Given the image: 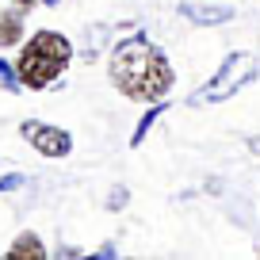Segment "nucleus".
Here are the masks:
<instances>
[{"instance_id":"obj_1","label":"nucleus","mask_w":260,"mask_h":260,"mask_svg":"<svg viewBox=\"0 0 260 260\" xmlns=\"http://www.w3.org/2000/svg\"><path fill=\"white\" fill-rule=\"evenodd\" d=\"M107 77L119 88V96L134 100V104H161L169 100L172 84H176V69H172L169 54L149 35L134 31L111 50L107 57Z\"/></svg>"},{"instance_id":"obj_2","label":"nucleus","mask_w":260,"mask_h":260,"mask_svg":"<svg viewBox=\"0 0 260 260\" xmlns=\"http://www.w3.org/2000/svg\"><path fill=\"white\" fill-rule=\"evenodd\" d=\"M69 61H73V42L65 39L61 31H35L23 42V50H19L16 69H19L23 88L42 92L69 69Z\"/></svg>"},{"instance_id":"obj_3","label":"nucleus","mask_w":260,"mask_h":260,"mask_svg":"<svg viewBox=\"0 0 260 260\" xmlns=\"http://www.w3.org/2000/svg\"><path fill=\"white\" fill-rule=\"evenodd\" d=\"M256 77H260L256 54H249V50H234V54H230L226 61L218 65V73H214L199 92H191V100H187V104H191V107L218 104V100H226V96H234V92H241L245 84L256 81Z\"/></svg>"},{"instance_id":"obj_4","label":"nucleus","mask_w":260,"mask_h":260,"mask_svg":"<svg viewBox=\"0 0 260 260\" xmlns=\"http://www.w3.org/2000/svg\"><path fill=\"white\" fill-rule=\"evenodd\" d=\"M19 134H23L27 146L39 149V153L50 157V161L73 153V138H69V130L50 126V122H42V119H23V122H19Z\"/></svg>"},{"instance_id":"obj_5","label":"nucleus","mask_w":260,"mask_h":260,"mask_svg":"<svg viewBox=\"0 0 260 260\" xmlns=\"http://www.w3.org/2000/svg\"><path fill=\"white\" fill-rule=\"evenodd\" d=\"M180 16L187 19V23H195V27H218V23H226V19H234V8L230 4H199V0H184L180 4Z\"/></svg>"},{"instance_id":"obj_6","label":"nucleus","mask_w":260,"mask_h":260,"mask_svg":"<svg viewBox=\"0 0 260 260\" xmlns=\"http://www.w3.org/2000/svg\"><path fill=\"white\" fill-rule=\"evenodd\" d=\"M4 256H8V260H42V256H46V245H42L39 234H31V230H27V234H19L16 241L8 245V252H4Z\"/></svg>"},{"instance_id":"obj_7","label":"nucleus","mask_w":260,"mask_h":260,"mask_svg":"<svg viewBox=\"0 0 260 260\" xmlns=\"http://www.w3.org/2000/svg\"><path fill=\"white\" fill-rule=\"evenodd\" d=\"M23 16L27 12H19V8L0 12V46H16V42L23 39Z\"/></svg>"},{"instance_id":"obj_8","label":"nucleus","mask_w":260,"mask_h":260,"mask_svg":"<svg viewBox=\"0 0 260 260\" xmlns=\"http://www.w3.org/2000/svg\"><path fill=\"white\" fill-rule=\"evenodd\" d=\"M165 111H169V100H161V104H149V107H146V115L138 119V126H134V134H130V149H138L142 142H146V134L157 126V119H161Z\"/></svg>"},{"instance_id":"obj_9","label":"nucleus","mask_w":260,"mask_h":260,"mask_svg":"<svg viewBox=\"0 0 260 260\" xmlns=\"http://www.w3.org/2000/svg\"><path fill=\"white\" fill-rule=\"evenodd\" d=\"M0 88H4V92H23V81H19V69H16V65H8L4 57H0Z\"/></svg>"},{"instance_id":"obj_10","label":"nucleus","mask_w":260,"mask_h":260,"mask_svg":"<svg viewBox=\"0 0 260 260\" xmlns=\"http://www.w3.org/2000/svg\"><path fill=\"white\" fill-rule=\"evenodd\" d=\"M23 172H8V176H0V195L4 191H16V187H23Z\"/></svg>"},{"instance_id":"obj_11","label":"nucleus","mask_w":260,"mask_h":260,"mask_svg":"<svg viewBox=\"0 0 260 260\" xmlns=\"http://www.w3.org/2000/svg\"><path fill=\"white\" fill-rule=\"evenodd\" d=\"M122 203H126V187H111V195H107V211H122Z\"/></svg>"},{"instance_id":"obj_12","label":"nucleus","mask_w":260,"mask_h":260,"mask_svg":"<svg viewBox=\"0 0 260 260\" xmlns=\"http://www.w3.org/2000/svg\"><path fill=\"white\" fill-rule=\"evenodd\" d=\"M35 4H42V0H16V8H19V12H31Z\"/></svg>"},{"instance_id":"obj_13","label":"nucleus","mask_w":260,"mask_h":260,"mask_svg":"<svg viewBox=\"0 0 260 260\" xmlns=\"http://www.w3.org/2000/svg\"><path fill=\"white\" fill-rule=\"evenodd\" d=\"M42 4H46V8H57V4H61V0H42Z\"/></svg>"}]
</instances>
